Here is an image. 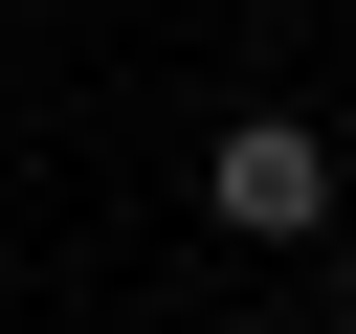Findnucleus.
Listing matches in <instances>:
<instances>
[{
    "instance_id": "nucleus-2",
    "label": "nucleus",
    "mask_w": 356,
    "mask_h": 334,
    "mask_svg": "<svg viewBox=\"0 0 356 334\" xmlns=\"http://www.w3.org/2000/svg\"><path fill=\"white\" fill-rule=\"evenodd\" d=\"M334 289H356V200H334Z\"/></svg>"
},
{
    "instance_id": "nucleus-1",
    "label": "nucleus",
    "mask_w": 356,
    "mask_h": 334,
    "mask_svg": "<svg viewBox=\"0 0 356 334\" xmlns=\"http://www.w3.org/2000/svg\"><path fill=\"white\" fill-rule=\"evenodd\" d=\"M334 200H356V178H334L312 111H222V156H200V223H222V245H334Z\"/></svg>"
}]
</instances>
